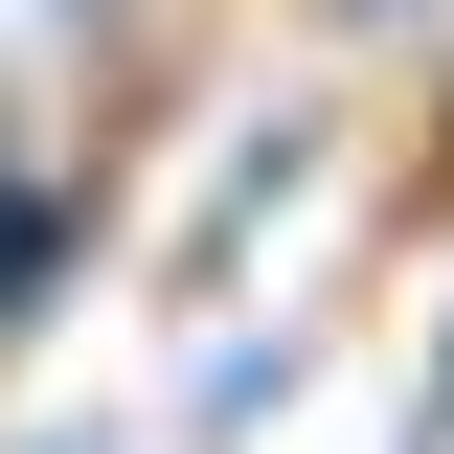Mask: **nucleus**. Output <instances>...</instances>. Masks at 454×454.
<instances>
[{
    "label": "nucleus",
    "instance_id": "obj_1",
    "mask_svg": "<svg viewBox=\"0 0 454 454\" xmlns=\"http://www.w3.org/2000/svg\"><path fill=\"white\" fill-rule=\"evenodd\" d=\"M46 273H68V182H23V160H0V340L46 318Z\"/></svg>",
    "mask_w": 454,
    "mask_h": 454
},
{
    "label": "nucleus",
    "instance_id": "obj_2",
    "mask_svg": "<svg viewBox=\"0 0 454 454\" xmlns=\"http://www.w3.org/2000/svg\"><path fill=\"white\" fill-rule=\"evenodd\" d=\"M432 454H454V318H432Z\"/></svg>",
    "mask_w": 454,
    "mask_h": 454
},
{
    "label": "nucleus",
    "instance_id": "obj_3",
    "mask_svg": "<svg viewBox=\"0 0 454 454\" xmlns=\"http://www.w3.org/2000/svg\"><path fill=\"white\" fill-rule=\"evenodd\" d=\"M364 23H409V0H364Z\"/></svg>",
    "mask_w": 454,
    "mask_h": 454
},
{
    "label": "nucleus",
    "instance_id": "obj_4",
    "mask_svg": "<svg viewBox=\"0 0 454 454\" xmlns=\"http://www.w3.org/2000/svg\"><path fill=\"white\" fill-rule=\"evenodd\" d=\"M68 23H114V0H68Z\"/></svg>",
    "mask_w": 454,
    "mask_h": 454
}]
</instances>
